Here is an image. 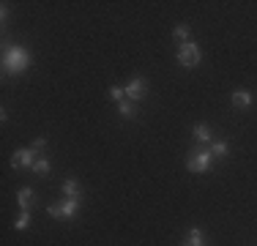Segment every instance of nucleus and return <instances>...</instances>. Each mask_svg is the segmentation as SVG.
Returning a JSON list of instances; mask_svg holds the SVG:
<instances>
[{"instance_id": "f257e3e1", "label": "nucleus", "mask_w": 257, "mask_h": 246, "mask_svg": "<svg viewBox=\"0 0 257 246\" xmlns=\"http://www.w3.org/2000/svg\"><path fill=\"white\" fill-rule=\"evenodd\" d=\"M28 66H30V52L25 47H20V44H14V47H6L3 49V71L6 74H22V71H28Z\"/></svg>"}, {"instance_id": "f03ea898", "label": "nucleus", "mask_w": 257, "mask_h": 246, "mask_svg": "<svg viewBox=\"0 0 257 246\" xmlns=\"http://www.w3.org/2000/svg\"><path fill=\"white\" fill-rule=\"evenodd\" d=\"M211 164H213L211 148H200V151H192V153H189V159H186V167L192 170V172H208V170H211Z\"/></svg>"}, {"instance_id": "7ed1b4c3", "label": "nucleus", "mask_w": 257, "mask_h": 246, "mask_svg": "<svg viewBox=\"0 0 257 246\" xmlns=\"http://www.w3.org/2000/svg\"><path fill=\"white\" fill-rule=\"evenodd\" d=\"M203 60V52H200V47L194 44V41H186V44L178 47V63L186 66V69H194V66Z\"/></svg>"}, {"instance_id": "20e7f679", "label": "nucleus", "mask_w": 257, "mask_h": 246, "mask_svg": "<svg viewBox=\"0 0 257 246\" xmlns=\"http://www.w3.org/2000/svg\"><path fill=\"white\" fill-rule=\"evenodd\" d=\"M79 202L82 200H66L63 197L60 205H50V216H55V219H74L77 211H79Z\"/></svg>"}, {"instance_id": "39448f33", "label": "nucleus", "mask_w": 257, "mask_h": 246, "mask_svg": "<svg viewBox=\"0 0 257 246\" xmlns=\"http://www.w3.org/2000/svg\"><path fill=\"white\" fill-rule=\"evenodd\" d=\"M145 93H148V79L145 77H134L132 82L126 85V98L128 101H140Z\"/></svg>"}, {"instance_id": "423d86ee", "label": "nucleus", "mask_w": 257, "mask_h": 246, "mask_svg": "<svg viewBox=\"0 0 257 246\" xmlns=\"http://www.w3.org/2000/svg\"><path fill=\"white\" fill-rule=\"evenodd\" d=\"M11 164H14V167H33L36 164V151L33 148H17L14 156H11Z\"/></svg>"}, {"instance_id": "0eeeda50", "label": "nucleus", "mask_w": 257, "mask_h": 246, "mask_svg": "<svg viewBox=\"0 0 257 246\" xmlns=\"http://www.w3.org/2000/svg\"><path fill=\"white\" fill-rule=\"evenodd\" d=\"M63 197L66 200H82V189H79V183L74 181V178L63 181Z\"/></svg>"}, {"instance_id": "6e6552de", "label": "nucleus", "mask_w": 257, "mask_h": 246, "mask_svg": "<svg viewBox=\"0 0 257 246\" xmlns=\"http://www.w3.org/2000/svg\"><path fill=\"white\" fill-rule=\"evenodd\" d=\"M232 104H235V107H241V109H246V107H252V93H249V90H235V93H232Z\"/></svg>"}, {"instance_id": "1a4fd4ad", "label": "nucleus", "mask_w": 257, "mask_h": 246, "mask_svg": "<svg viewBox=\"0 0 257 246\" xmlns=\"http://www.w3.org/2000/svg\"><path fill=\"white\" fill-rule=\"evenodd\" d=\"M33 189H20V192H17V205L22 208V211H28L30 208V202H33Z\"/></svg>"}, {"instance_id": "9d476101", "label": "nucleus", "mask_w": 257, "mask_h": 246, "mask_svg": "<svg viewBox=\"0 0 257 246\" xmlns=\"http://www.w3.org/2000/svg\"><path fill=\"white\" fill-rule=\"evenodd\" d=\"M194 137H197L200 143H211V140H213L211 126H208V123H197V126H194Z\"/></svg>"}, {"instance_id": "9b49d317", "label": "nucleus", "mask_w": 257, "mask_h": 246, "mask_svg": "<svg viewBox=\"0 0 257 246\" xmlns=\"http://www.w3.org/2000/svg\"><path fill=\"white\" fill-rule=\"evenodd\" d=\"M118 112L123 115V118H134V115H137V107H134V101L123 98V101H118Z\"/></svg>"}, {"instance_id": "f8f14e48", "label": "nucleus", "mask_w": 257, "mask_h": 246, "mask_svg": "<svg viewBox=\"0 0 257 246\" xmlns=\"http://www.w3.org/2000/svg\"><path fill=\"white\" fill-rule=\"evenodd\" d=\"M186 243L189 246H203V232H200L197 227H192V230H189V235H186Z\"/></svg>"}, {"instance_id": "ddd939ff", "label": "nucleus", "mask_w": 257, "mask_h": 246, "mask_svg": "<svg viewBox=\"0 0 257 246\" xmlns=\"http://www.w3.org/2000/svg\"><path fill=\"white\" fill-rule=\"evenodd\" d=\"M189 33H192L189 25H178V28H175V39H178L181 44H186V41H189Z\"/></svg>"}, {"instance_id": "4468645a", "label": "nucleus", "mask_w": 257, "mask_h": 246, "mask_svg": "<svg viewBox=\"0 0 257 246\" xmlns=\"http://www.w3.org/2000/svg\"><path fill=\"white\" fill-rule=\"evenodd\" d=\"M33 170L39 172V175H47V172H50V159H36V164H33Z\"/></svg>"}, {"instance_id": "2eb2a0df", "label": "nucleus", "mask_w": 257, "mask_h": 246, "mask_svg": "<svg viewBox=\"0 0 257 246\" xmlns=\"http://www.w3.org/2000/svg\"><path fill=\"white\" fill-rule=\"evenodd\" d=\"M109 98H115V101H123V98H126V88L112 85V88H109Z\"/></svg>"}, {"instance_id": "dca6fc26", "label": "nucleus", "mask_w": 257, "mask_h": 246, "mask_svg": "<svg viewBox=\"0 0 257 246\" xmlns=\"http://www.w3.org/2000/svg\"><path fill=\"white\" fill-rule=\"evenodd\" d=\"M211 153H213V156H227V153H230V145H227V143H213Z\"/></svg>"}, {"instance_id": "f3484780", "label": "nucleus", "mask_w": 257, "mask_h": 246, "mask_svg": "<svg viewBox=\"0 0 257 246\" xmlns=\"http://www.w3.org/2000/svg\"><path fill=\"white\" fill-rule=\"evenodd\" d=\"M28 224H30V211H22V216L14 221V227L17 230H28Z\"/></svg>"}, {"instance_id": "a211bd4d", "label": "nucleus", "mask_w": 257, "mask_h": 246, "mask_svg": "<svg viewBox=\"0 0 257 246\" xmlns=\"http://www.w3.org/2000/svg\"><path fill=\"white\" fill-rule=\"evenodd\" d=\"M44 145H47V140H44V137H36V143H33V151L39 153V151H41V148H44Z\"/></svg>"}]
</instances>
